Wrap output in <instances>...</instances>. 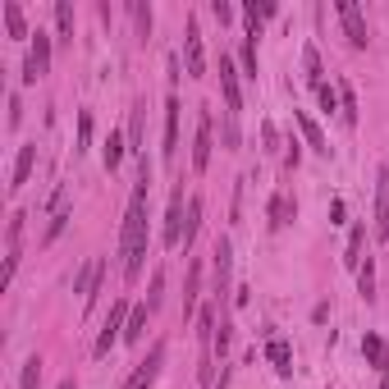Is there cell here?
<instances>
[{
  "mask_svg": "<svg viewBox=\"0 0 389 389\" xmlns=\"http://www.w3.org/2000/svg\"><path fill=\"white\" fill-rule=\"evenodd\" d=\"M147 197H151V165H147V156H142L138 161V183H133L129 211H124V229H120L124 279H138L142 261H147Z\"/></svg>",
  "mask_w": 389,
  "mask_h": 389,
  "instance_id": "cell-1",
  "label": "cell"
},
{
  "mask_svg": "<svg viewBox=\"0 0 389 389\" xmlns=\"http://www.w3.org/2000/svg\"><path fill=\"white\" fill-rule=\"evenodd\" d=\"M129 311H133V307L124 303V298H115V303H110V316H105L101 335H96V344H92V353H96V357H105V353H110V348L124 339V325H129Z\"/></svg>",
  "mask_w": 389,
  "mask_h": 389,
  "instance_id": "cell-2",
  "label": "cell"
},
{
  "mask_svg": "<svg viewBox=\"0 0 389 389\" xmlns=\"http://www.w3.org/2000/svg\"><path fill=\"white\" fill-rule=\"evenodd\" d=\"M161 366H165V339H156L151 344V353L142 357L138 366L129 371V381H124L120 389H151L156 385V376H161Z\"/></svg>",
  "mask_w": 389,
  "mask_h": 389,
  "instance_id": "cell-3",
  "label": "cell"
},
{
  "mask_svg": "<svg viewBox=\"0 0 389 389\" xmlns=\"http://www.w3.org/2000/svg\"><path fill=\"white\" fill-rule=\"evenodd\" d=\"M335 14H339V23H344V33H348V46H357V51H362V46L371 42L362 5H357V0H335Z\"/></svg>",
  "mask_w": 389,
  "mask_h": 389,
  "instance_id": "cell-4",
  "label": "cell"
},
{
  "mask_svg": "<svg viewBox=\"0 0 389 389\" xmlns=\"http://www.w3.org/2000/svg\"><path fill=\"white\" fill-rule=\"evenodd\" d=\"M42 74H51V33L37 28L33 46H28V60H23V83H37Z\"/></svg>",
  "mask_w": 389,
  "mask_h": 389,
  "instance_id": "cell-5",
  "label": "cell"
},
{
  "mask_svg": "<svg viewBox=\"0 0 389 389\" xmlns=\"http://www.w3.org/2000/svg\"><path fill=\"white\" fill-rule=\"evenodd\" d=\"M211 270H216V307L225 311V298H229V275H233V243L220 238L216 252H211Z\"/></svg>",
  "mask_w": 389,
  "mask_h": 389,
  "instance_id": "cell-6",
  "label": "cell"
},
{
  "mask_svg": "<svg viewBox=\"0 0 389 389\" xmlns=\"http://www.w3.org/2000/svg\"><path fill=\"white\" fill-rule=\"evenodd\" d=\"M211 151H216V124H211V110H197V133H192V170H207Z\"/></svg>",
  "mask_w": 389,
  "mask_h": 389,
  "instance_id": "cell-7",
  "label": "cell"
},
{
  "mask_svg": "<svg viewBox=\"0 0 389 389\" xmlns=\"http://www.w3.org/2000/svg\"><path fill=\"white\" fill-rule=\"evenodd\" d=\"M183 60H188V78H207V46H202L197 18H188V28H183Z\"/></svg>",
  "mask_w": 389,
  "mask_h": 389,
  "instance_id": "cell-8",
  "label": "cell"
},
{
  "mask_svg": "<svg viewBox=\"0 0 389 389\" xmlns=\"http://www.w3.org/2000/svg\"><path fill=\"white\" fill-rule=\"evenodd\" d=\"M183 220H188V207H183V188H174V197H170V211H165V248H183Z\"/></svg>",
  "mask_w": 389,
  "mask_h": 389,
  "instance_id": "cell-9",
  "label": "cell"
},
{
  "mask_svg": "<svg viewBox=\"0 0 389 389\" xmlns=\"http://www.w3.org/2000/svg\"><path fill=\"white\" fill-rule=\"evenodd\" d=\"M101 275H105V261H101V257H92L83 270H78V279H74V294L83 298V307H92V303H96V289H101Z\"/></svg>",
  "mask_w": 389,
  "mask_h": 389,
  "instance_id": "cell-10",
  "label": "cell"
},
{
  "mask_svg": "<svg viewBox=\"0 0 389 389\" xmlns=\"http://www.w3.org/2000/svg\"><path fill=\"white\" fill-rule=\"evenodd\" d=\"M220 92H225V110L238 115L243 110V92H238V69H233L229 51H220Z\"/></svg>",
  "mask_w": 389,
  "mask_h": 389,
  "instance_id": "cell-11",
  "label": "cell"
},
{
  "mask_svg": "<svg viewBox=\"0 0 389 389\" xmlns=\"http://www.w3.org/2000/svg\"><path fill=\"white\" fill-rule=\"evenodd\" d=\"M376 238H389V165L376 174Z\"/></svg>",
  "mask_w": 389,
  "mask_h": 389,
  "instance_id": "cell-12",
  "label": "cell"
},
{
  "mask_svg": "<svg viewBox=\"0 0 389 389\" xmlns=\"http://www.w3.org/2000/svg\"><path fill=\"white\" fill-rule=\"evenodd\" d=\"M33 165H37V142H23L14 156V170H9V192H18L28 179H33Z\"/></svg>",
  "mask_w": 389,
  "mask_h": 389,
  "instance_id": "cell-13",
  "label": "cell"
},
{
  "mask_svg": "<svg viewBox=\"0 0 389 389\" xmlns=\"http://www.w3.org/2000/svg\"><path fill=\"white\" fill-rule=\"evenodd\" d=\"M165 161H174L179 156V96H170L165 101Z\"/></svg>",
  "mask_w": 389,
  "mask_h": 389,
  "instance_id": "cell-14",
  "label": "cell"
},
{
  "mask_svg": "<svg viewBox=\"0 0 389 389\" xmlns=\"http://www.w3.org/2000/svg\"><path fill=\"white\" fill-rule=\"evenodd\" d=\"M279 5L275 0H248L243 5V18H248V37H261V18H275Z\"/></svg>",
  "mask_w": 389,
  "mask_h": 389,
  "instance_id": "cell-15",
  "label": "cell"
},
{
  "mask_svg": "<svg viewBox=\"0 0 389 389\" xmlns=\"http://www.w3.org/2000/svg\"><path fill=\"white\" fill-rule=\"evenodd\" d=\"M142 133H147V101H138V105H133V115H129V151L138 156V161L147 156V151H142Z\"/></svg>",
  "mask_w": 389,
  "mask_h": 389,
  "instance_id": "cell-16",
  "label": "cell"
},
{
  "mask_svg": "<svg viewBox=\"0 0 389 389\" xmlns=\"http://www.w3.org/2000/svg\"><path fill=\"white\" fill-rule=\"evenodd\" d=\"M362 357H366V362H371L381 376H389V344H385L381 335H366V339H362Z\"/></svg>",
  "mask_w": 389,
  "mask_h": 389,
  "instance_id": "cell-17",
  "label": "cell"
},
{
  "mask_svg": "<svg viewBox=\"0 0 389 389\" xmlns=\"http://www.w3.org/2000/svg\"><path fill=\"white\" fill-rule=\"evenodd\" d=\"M294 120L303 124V138H307V147H311V151H320V156H330V142H325V133H320V124L311 120L307 110H294Z\"/></svg>",
  "mask_w": 389,
  "mask_h": 389,
  "instance_id": "cell-18",
  "label": "cell"
},
{
  "mask_svg": "<svg viewBox=\"0 0 389 389\" xmlns=\"http://www.w3.org/2000/svg\"><path fill=\"white\" fill-rule=\"evenodd\" d=\"M0 9H5V33L14 37V42H23V37H33V33H28V18H23V5H18V0H5Z\"/></svg>",
  "mask_w": 389,
  "mask_h": 389,
  "instance_id": "cell-19",
  "label": "cell"
},
{
  "mask_svg": "<svg viewBox=\"0 0 389 389\" xmlns=\"http://www.w3.org/2000/svg\"><path fill=\"white\" fill-rule=\"evenodd\" d=\"M266 357H270V366H275L279 376L294 371V348H289L284 339H266Z\"/></svg>",
  "mask_w": 389,
  "mask_h": 389,
  "instance_id": "cell-20",
  "label": "cell"
},
{
  "mask_svg": "<svg viewBox=\"0 0 389 389\" xmlns=\"http://www.w3.org/2000/svg\"><path fill=\"white\" fill-rule=\"evenodd\" d=\"M294 216H298V202H289V192H275L270 197V229H284Z\"/></svg>",
  "mask_w": 389,
  "mask_h": 389,
  "instance_id": "cell-21",
  "label": "cell"
},
{
  "mask_svg": "<svg viewBox=\"0 0 389 389\" xmlns=\"http://www.w3.org/2000/svg\"><path fill=\"white\" fill-rule=\"evenodd\" d=\"M147 320H151L147 303L133 307V311H129V325H124V344H142V335H147Z\"/></svg>",
  "mask_w": 389,
  "mask_h": 389,
  "instance_id": "cell-22",
  "label": "cell"
},
{
  "mask_svg": "<svg viewBox=\"0 0 389 389\" xmlns=\"http://www.w3.org/2000/svg\"><path fill=\"white\" fill-rule=\"evenodd\" d=\"M197 289H202V261L188 266V284H183V320L197 311Z\"/></svg>",
  "mask_w": 389,
  "mask_h": 389,
  "instance_id": "cell-23",
  "label": "cell"
},
{
  "mask_svg": "<svg viewBox=\"0 0 389 389\" xmlns=\"http://www.w3.org/2000/svg\"><path fill=\"white\" fill-rule=\"evenodd\" d=\"M238 142H243L238 115H233V110H220V147H225V151H238Z\"/></svg>",
  "mask_w": 389,
  "mask_h": 389,
  "instance_id": "cell-24",
  "label": "cell"
},
{
  "mask_svg": "<svg viewBox=\"0 0 389 389\" xmlns=\"http://www.w3.org/2000/svg\"><path fill=\"white\" fill-rule=\"evenodd\" d=\"M339 120L348 129H357V96H353V83H339Z\"/></svg>",
  "mask_w": 389,
  "mask_h": 389,
  "instance_id": "cell-25",
  "label": "cell"
},
{
  "mask_svg": "<svg viewBox=\"0 0 389 389\" xmlns=\"http://www.w3.org/2000/svg\"><path fill=\"white\" fill-rule=\"evenodd\" d=\"M362 243H366V225H353V233H348V252H344V266L348 270L362 266Z\"/></svg>",
  "mask_w": 389,
  "mask_h": 389,
  "instance_id": "cell-26",
  "label": "cell"
},
{
  "mask_svg": "<svg viewBox=\"0 0 389 389\" xmlns=\"http://www.w3.org/2000/svg\"><path fill=\"white\" fill-rule=\"evenodd\" d=\"M124 151H129V147H124V133H115L110 129V138H105V151H101V161H105V170H120V161H124Z\"/></svg>",
  "mask_w": 389,
  "mask_h": 389,
  "instance_id": "cell-27",
  "label": "cell"
},
{
  "mask_svg": "<svg viewBox=\"0 0 389 389\" xmlns=\"http://www.w3.org/2000/svg\"><path fill=\"white\" fill-rule=\"evenodd\" d=\"M197 229H202V197H188V220H183V252L192 248Z\"/></svg>",
  "mask_w": 389,
  "mask_h": 389,
  "instance_id": "cell-28",
  "label": "cell"
},
{
  "mask_svg": "<svg viewBox=\"0 0 389 389\" xmlns=\"http://www.w3.org/2000/svg\"><path fill=\"white\" fill-rule=\"evenodd\" d=\"M55 33H60V42H74V5L69 0H55Z\"/></svg>",
  "mask_w": 389,
  "mask_h": 389,
  "instance_id": "cell-29",
  "label": "cell"
},
{
  "mask_svg": "<svg viewBox=\"0 0 389 389\" xmlns=\"http://www.w3.org/2000/svg\"><path fill=\"white\" fill-rule=\"evenodd\" d=\"M320 74H325V69H320V51H316V46H307V51H303V78L311 87H320V83H325Z\"/></svg>",
  "mask_w": 389,
  "mask_h": 389,
  "instance_id": "cell-30",
  "label": "cell"
},
{
  "mask_svg": "<svg viewBox=\"0 0 389 389\" xmlns=\"http://www.w3.org/2000/svg\"><path fill=\"white\" fill-rule=\"evenodd\" d=\"M357 294H362L366 303L376 298V266H371V257H366L362 266H357Z\"/></svg>",
  "mask_w": 389,
  "mask_h": 389,
  "instance_id": "cell-31",
  "label": "cell"
},
{
  "mask_svg": "<svg viewBox=\"0 0 389 389\" xmlns=\"http://www.w3.org/2000/svg\"><path fill=\"white\" fill-rule=\"evenodd\" d=\"M37 385H42V357H28V362H23V371H18V389H37Z\"/></svg>",
  "mask_w": 389,
  "mask_h": 389,
  "instance_id": "cell-32",
  "label": "cell"
},
{
  "mask_svg": "<svg viewBox=\"0 0 389 389\" xmlns=\"http://www.w3.org/2000/svg\"><path fill=\"white\" fill-rule=\"evenodd\" d=\"M92 147V110H78V138H74V151H87Z\"/></svg>",
  "mask_w": 389,
  "mask_h": 389,
  "instance_id": "cell-33",
  "label": "cell"
},
{
  "mask_svg": "<svg viewBox=\"0 0 389 389\" xmlns=\"http://www.w3.org/2000/svg\"><path fill=\"white\" fill-rule=\"evenodd\" d=\"M69 220H74V211H60V216H51V225H46V233H42V243H46V248H51V243L64 233V225H69Z\"/></svg>",
  "mask_w": 389,
  "mask_h": 389,
  "instance_id": "cell-34",
  "label": "cell"
},
{
  "mask_svg": "<svg viewBox=\"0 0 389 389\" xmlns=\"http://www.w3.org/2000/svg\"><path fill=\"white\" fill-rule=\"evenodd\" d=\"M165 303V270H156L151 275V289H147V311H156Z\"/></svg>",
  "mask_w": 389,
  "mask_h": 389,
  "instance_id": "cell-35",
  "label": "cell"
},
{
  "mask_svg": "<svg viewBox=\"0 0 389 389\" xmlns=\"http://www.w3.org/2000/svg\"><path fill=\"white\" fill-rule=\"evenodd\" d=\"M46 211H51V216L69 211V183H55V192H51V202H46Z\"/></svg>",
  "mask_w": 389,
  "mask_h": 389,
  "instance_id": "cell-36",
  "label": "cell"
},
{
  "mask_svg": "<svg viewBox=\"0 0 389 389\" xmlns=\"http://www.w3.org/2000/svg\"><path fill=\"white\" fill-rule=\"evenodd\" d=\"M316 96H320V110H325V115H335V110H339V87L320 83V87H316Z\"/></svg>",
  "mask_w": 389,
  "mask_h": 389,
  "instance_id": "cell-37",
  "label": "cell"
},
{
  "mask_svg": "<svg viewBox=\"0 0 389 389\" xmlns=\"http://www.w3.org/2000/svg\"><path fill=\"white\" fill-rule=\"evenodd\" d=\"M23 211H14V216H9V229H5V243H9V248H18V243H23Z\"/></svg>",
  "mask_w": 389,
  "mask_h": 389,
  "instance_id": "cell-38",
  "label": "cell"
},
{
  "mask_svg": "<svg viewBox=\"0 0 389 389\" xmlns=\"http://www.w3.org/2000/svg\"><path fill=\"white\" fill-rule=\"evenodd\" d=\"M243 69H248V78H257V37L243 42Z\"/></svg>",
  "mask_w": 389,
  "mask_h": 389,
  "instance_id": "cell-39",
  "label": "cell"
},
{
  "mask_svg": "<svg viewBox=\"0 0 389 389\" xmlns=\"http://www.w3.org/2000/svg\"><path fill=\"white\" fill-rule=\"evenodd\" d=\"M133 23H138L142 37H147L151 33V5H133Z\"/></svg>",
  "mask_w": 389,
  "mask_h": 389,
  "instance_id": "cell-40",
  "label": "cell"
},
{
  "mask_svg": "<svg viewBox=\"0 0 389 389\" xmlns=\"http://www.w3.org/2000/svg\"><path fill=\"white\" fill-rule=\"evenodd\" d=\"M18 120H23V101H18V92H9V115H5V124H9V129H18Z\"/></svg>",
  "mask_w": 389,
  "mask_h": 389,
  "instance_id": "cell-41",
  "label": "cell"
},
{
  "mask_svg": "<svg viewBox=\"0 0 389 389\" xmlns=\"http://www.w3.org/2000/svg\"><path fill=\"white\" fill-rule=\"evenodd\" d=\"M211 14H216L220 23H233V5H225V0H211Z\"/></svg>",
  "mask_w": 389,
  "mask_h": 389,
  "instance_id": "cell-42",
  "label": "cell"
},
{
  "mask_svg": "<svg viewBox=\"0 0 389 389\" xmlns=\"http://www.w3.org/2000/svg\"><path fill=\"white\" fill-rule=\"evenodd\" d=\"M261 138H266V151H275V147H279V133H275V124H261Z\"/></svg>",
  "mask_w": 389,
  "mask_h": 389,
  "instance_id": "cell-43",
  "label": "cell"
},
{
  "mask_svg": "<svg viewBox=\"0 0 389 389\" xmlns=\"http://www.w3.org/2000/svg\"><path fill=\"white\" fill-rule=\"evenodd\" d=\"M60 389H78V381H60Z\"/></svg>",
  "mask_w": 389,
  "mask_h": 389,
  "instance_id": "cell-44",
  "label": "cell"
},
{
  "mask_svg": "<svg viewBox=\"0 0 389 389\" xmlns=\"http://www.w3.org/2000/svg\"><path fill=\"white\" fill-rule=\"evenodd\" d=\"M381 389H389V376H385V385H381Z\"/></svg>",
  "mask_w": 389,
  "mask_h": 389,
  "instance_id": "cell-45",
  "label": "cell"
}]
</instances>
